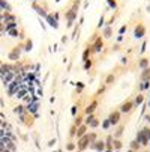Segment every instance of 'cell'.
Listing matches in <instances>:
<instances>
[{"label":"cell","mask_w":150,"mask_h":152,"mask_svg":"<svg viewBox=\"0 0 150 152\" xmlns=\"http://www.w3.org/2000/svg\"><path fill=\"white\" fill-rule=\"evenodd\" d=\"M84 129H86V128H84V126H83V128H81V129H78V137H80V136H83V134H84Z\"/></svg>","instance_id":"52a82bcc"},{"label":"cell","mask_w":150,"mask_h":152,"mask_svg":"<svg viewBox=\"0 0 150 152\" xmlns=\"http://www.w3.org/2000/svg\"><path fill=\"white\" fill-rule=\"evenodd\" d=\"M0 6H3V8H6V9H9V6H8V3L5 2V0H0Z\"/></svg>","instance_id":"5b68a950"},{"label":"cell","mask_w":150,"mask_h":152,"mask_svg":"<svg viewBox=\"0 0 150 152\" xmlns=\"http://www.w3.org/2000/svg\"><path fill=\"white\" fill-rule=\"evenodd\" d=\"M89 140H90V137H83L78 146H80L81 149H83V148H86V146H87V142H89Z\"/></svg>","instance_id":"6da1fadb"},{"label":"cell","mask_w":150,"mask_h":152,"mask_svg":"<svg viewBox=\"0 0 150 152\" xmlns=\"http://www.w3.org/2000/svg\"><path fill=\"white\" fill-rule=\"evenodd\" d=\"M131 105H132L131 102H126V104L123 105V108H122V110H123V112H128V110H129V108H131Z\"/></svg>","instance_id":"277c9868"},{"label":"cell","mask_w":150,"mask_h":152,"mask_svg":"<svg viewBox=\"0 0 150 152\" xmlns=\"http://www.w3.org/2000/svg\"><path fill=\"white\" fill-rule=\"evenodd\" d=\"M95 105H96V104H95V102H93V104H92V105H90V107H89V108H87V112H89V113H90V112H93V110H95Z\"/></svg>","instance_id":"8992f818"},{"label":"cell","mask_w":150,"mask_h":152,"mask_svg":"<svg viewBox=\"0 0 150 152\" xmlns=\"http://www.w3.org/2000/svg\"><path fill=\"white\" fill-rule=\"evenodd\" d=\"M119 118H120V115H119V113H113V115H111V118H110L111 124H117V122H119Z\"/></svg>","instance_id":"3957f363"},{"label":"cell","mask_w":150,"mask_h":152,"mask_svg":"<svg viewBox=\"0 0 150 152\" xmlns=\"http://www.w3.org/2000/svg\"><path fill=\"white\" fill-rule=\"evenodd\" d=\"M143 35H144V27H143V26H138L137 30H135V36L140 38V36H143Z\"/></svg>","instance_id":"7a4b0ae2"}]
</instances>
